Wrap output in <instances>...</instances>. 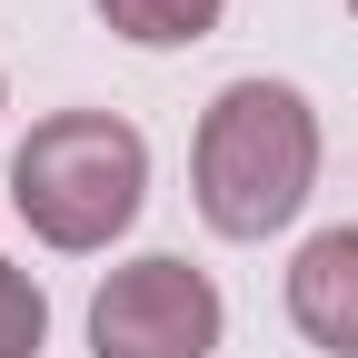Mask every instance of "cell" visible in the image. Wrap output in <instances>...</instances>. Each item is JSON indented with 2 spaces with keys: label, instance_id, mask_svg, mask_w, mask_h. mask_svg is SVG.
Returning a JSON list of instances; mask_svg holds the SVG:
<instances>
[{
  "label": "cell",
  "instance_id": "1",
  "mask_svg": "<svg viewBox=\"0 0 358 358\" xmlns=\"http://www.w3.org/2000/svg\"><path fill=\"white\" fill-rule=\"evenodd\" d=\"M189 179H199V219L219 239L289 229L308 209V189H319V110H308L289 80H229L199 110Z\"/></svg>",
  "mask_w": 358,
  "mask_h": 358
},
{
  "label": "cell",
  "instance_id": "2",
  "mask_svg": "<svg viewBox=\"0 0 358 358\" xmlns=\"http://www.w3.org/2000/svg\"><path fill=\"white\" fill-rule=\"evenodd\" d=\"M150 199V140L120 110H50L10 150V209L50 249H110Z\"/></svg>",
  "mask_w": 358,
  "mask_h": 358
},
{
  "label": "cell",
  "instance_id": "3",
  "mask_svg": "<svg viewBox=\"0 0 358 358\" xmlns=\"http://www.w3.org/2000/svg\"><path fill=\"white\" fill-rule=\"evenodd\" d=\"M219 348V289L189 259H129L90 299V358H209Z\"/></svg>",
  "mask_w": 358,
  "mask_h": 358
},
{
  "label": "cell",
  "instance_id": "4",
  "mask_svg": "<svg viewBox=\"0 0 358 358\" xmlns=\"http://www.w3.org/2000/svg\"><path fill=\"white\" fill-rule=\"evenodd\" d=\"M289 319L329 358H358V229H319L289 259Z\"/></svg>",
  "mask_w": 358,
  "mask_h": 358
},
{
  "label": "cell",
  "instance_id": "5",
  "mask_svg": "<svg viewBox=\"0 0 358 358\" xmlns=\"http://www.w3.org/2000/svg\"><path fill=\"white\" fill-rule=\"evenodd\" d=\"M229 0H100V20L140 50H179V40H209Z\"/></svg>",
  "mask_w": 358,
  "mask_h": 358
},
{
  "label": "cell",
  "instance_id": "6",
  "mask_svg": "<svg viewBox=\"0 0 358 358\" xmlns=\"http://www.w3.org/2000/svg\"><path fill=\"white\" fill-rule=\"evenodd\" d=\"M40 338H50V299L30 268L0 259V358H40Z\"/></svg>",
  "mask_w": 358,
  "mask_h": 358
},
{
  "label": "cell",
  "instance_id": "7",
  "mask_svg": "<svg viewBox=\"0 0 358 358\" xmlns=\"http://www.w3.org/2000/svg\"><path fill=\"white\" fill-rule=\"evenodd\" d=\"M348 10H358V0H348Z\"/></svg>",
  "mask_w": 358,
  "mask_h": 358
}]
</instances>
